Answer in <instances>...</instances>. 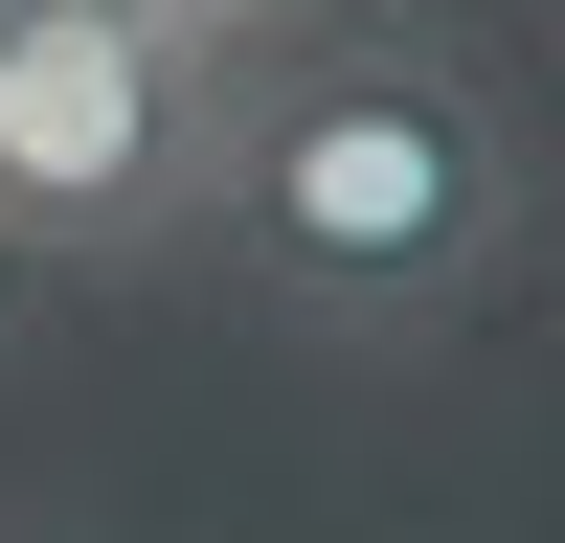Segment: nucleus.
Here are the masks:
<instances>
[{
    "label": "nucleus",
    "instance_id": "nucleus-1",
    "mask_svg": "<svg viewBox=\"0 0 565 543\" xmlns=\"http://www.w3.org/2000/svg\"><path fill=\"white\" fill-rule=\"evenodd\" d=\"M543 226V136L430 0H317V23L204 68V226L317 362H430L498 317Z\"/></svg>",
    "mask_w": 565,
    "mask_h": 543
},
{
    "label": "nucleus",
    "instance_id": "nucleus-2",
    "mask_svg": "<svg viewBox=\"0 0 565 543\" xmlns=\"http://www.w3.org/2000/svg\"><path fill=\"white\" fill-rule=\"evenodd\" d=\"M204 68L181 23H0V272H159L204 226Z\"/></svg>",
    "mask_w": 565,
    "mask_h": 543
},
{
    "label": "nucleus",
    "instance_id": "nucleus-3",
    "mask_svg": "<svg viewBox=\"0 0 565 543\" xmlns=\"http://www.w3.org/2000/svg\"><path fill=\"white\" fill-rule=\"evenodd\" d=\"M181 45H271V23H317V0H159Z\"/></svg>",
    "mask_w": 565,
    "mask_h": 543
},
{
    "label": "nucleus",
    "instance_id": "nucleus-4",
    "mask_svg": "<svg viewBox=\"0 0 565 543\" xmlns=\"http://www.w3.org/2000/svg\"><path fill=\"white\" fill-rule=\"evenodd\" d=\"M23 23H159V0H23Z\"/></svg>",
    "mask_w": 565,
    "mask_h": 543
},
{
    "label": "nucleus",
    "instance_id": "nucleus-5",
    "mask_svg": "<svg viewBox=\"0 0 565 543\" xmlns=\"http://www.w3.org/2000/svg\"><path fill=\"white\" fill-rule=\"evenodd\" d=\"M0 23H23V0H0Z\"/></svg>",
    "mask_w": 565,
    "mask_h": 543
},
{
    "label": "nucleus",
    "instance_id": "nucleus-6",
    "mask_svg": "<svg viewBox=\"0 0 565 543\" xmlns=\"http://www.w3.org/2000/svg\"><path fill=\"white\" fill-rule=\"evenodd\" d=\"M430 23H452V0H430Z\"/></svg>",
    "mask_w": 565,
    "mask_h": 543
}]
</instances>
